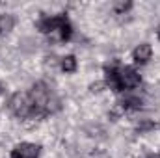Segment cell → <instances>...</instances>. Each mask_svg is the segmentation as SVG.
<instances>
[{
	"mask_svg": "<svg viewBox=\"0 0 160 158\" xmlns=\"http://www.w3.org/2000/svg\"><path fill=\"white\" fill-rule=\"evenodd\" d=\"M58 108H60L58 97L45 84H36L30 91L15 93L9 99V112L21 119L45 117L48 114H54Z\"/></svg>",
	"mask_w": 160,
	"mask_h": 158,
	"instance_id": "1",
	"label": "cell"
},
{
	"mask_svg": "<svg viewBox=\"0 0 160 158\" xmlns=\"http://www.w3.org/2000/svg\"><path fill=\"white\" fill-rule=\"evenodd\" d=\"M104 82L106 86L116 91V93H121V91H128V89H134L142 84V77L132 69V67H123V65H106L104 67Z\"/></svg>",
	"mask_w": 160,
	"mask_h": 158,
	"instance_id": "2",
	"label": "cell"
},
{
	"mask_svg": "<svg viewBox=\"0 0 160 158\" xmlns=\"http://www.w3.org/2000/svg\"><path fill=\"white\" fill-rule=\"evenodd\" d=\"M38 30L45 36H50L58 41H69L73 36V26L67 19V15H52L43 17L38 21Z\"/></svg>",
	"mask_w": 160,
	"mask_h": 158,
	"instance_id": "3",
	"label": "cell"
},
{
	"mask_svg": "<svg viewBox=\"0 0 160 158\" xmlns=\"http://www.w3.org/2000/svg\"><path fill=\"white\" fill-rule=\"evenodd\" d=\"M41 145L38 143H19L11 149V158H39Z\"/></svg>",
	"mask_w": 160,
	"mask_h": 158,
	"instance_id": "4",
	"label": "cell"
},
{
	"mask_svg": "<svg viewBox=\"0 0 160 158\" xmlns=\"http://www.w3.org/2000/svg\"><path fill=\"white\" fill-rule=\"evenodd\" d=\"M151 56H153V47H151L149 43L138 45V47L134 48V52H132V58H134V62H136L138 65H145V63L151 60Z\"/></svg>",
	"mask_w": 160,
	"mask_h": 158,
	"instance_id": "5",
	"label": "cell"
},
{
	"mask_svg": "<svg viewBox=\"0 0 160 158\" xmlns=\"http://www.w3.org/2000/svg\"><path fill=\"white\" fill-rule=\"evenodd\" d=\"M13 26H15V17L11 13H2L0 15V36L11 32Z\"/></svg>",
	"mask_w": 160,
	"mask_h": 158,
	"instance_id": "6",
	"label": "cell"
},
{
	"mask_svg": "<svg viewBox=\"0 0 160 158\" xmlns=\"http://www.w3.org/2000/svg\"><path fill=\"white\" fill-rule=\"evenodd\" d=\"M77 58L73 56V54H69V56H63L62 60H60V67H62V71L63 73H75L77 71Z\"/></svg>",
	"mask_w": 160,
	"mask_h": 158,
	"instance_id": "7",
	"label": "cell"
},
{
	"mask_svg": "<svg viewBox=\"0 0 160 158\" xmlns=\"http://www.w3.org/2000/svg\"><path fill=\"white\" fill-rule=\"evenodd\" d=\"M130 6H132L130 2H125V4L121 2V4H116V11H118V13H121V11H127V9H130Z\"/></svg>",
	"mask_w": 160,
	"mask_h": 158,
	"instance_id": "8",
	"label": "cell"
},
{
	"mask_svg": "<svg viewBox=\"0 0 160 158\" xmlns=\"http://www.w3.org/2000/svg\"><path fill=\"white\" fill-rule=\"evenodd\" d=\"M157 34H158V39H160V26H158V30H157Z\"/></svg>",
	"mask_w": 160,
	"mask_h": 158,
	"instance_id": "9",
	"label": "cell"
},
{
	"mask_svg": "<svg viewBox=\"0 0 160 158\" xmlns=\"http://www.w3.org/2000/svg\"><path fill=\"white\" fill-rule=\"evenodd\" d=\"M0 91H2V86H0Z\"/></svg>",
	"mask_w": 160,
	"mask_h": 158,
	"instance_id": "10",
	"label": "cell"
},
{
	"mask_svg": "<svg viewBox=\"0 0 160 158\" xmlns=\"http://www.w3.org/2000/svg\"><path fill=\"white\" fill-rule=\"evenodd\" d=\"M158 158H160V156H158Z\"/></svg>",
	"mask_w": 160,
	"mask_h": 158,
	"instance_id": "11",
	"label": "cell"
}]
</instances>
